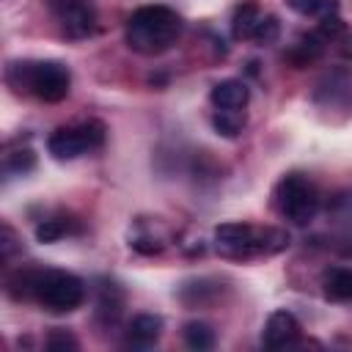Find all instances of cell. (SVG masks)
Returning <instances> with one entry per match:
<instances>
[{
	"label": "cell",
	"instance_id": "obj_1",
	"mask_svg": "<svg viewBox=\"0 0 352 352\" xmlns=\"http://www.w3.org/2000/svg\"><path fill=\"white\" fill-rule=\"evenodd\" d=\"M6 292L14 300H36L50 314H69L82 305L85 283L66 270L22 267L6 280Z\"/></svg>",
	"mask_w": 352,
	"mask_h": 352
},
{
	"label": "cell",
	"instance_id": "obj_2",
	"mask_svg": "<svg viewBox=\"0 0 352 352\" xmlns=\"http://www.w3.org/2000/svg\"><path fill=\"white\" fill-rule=\"evenodd\" d=\"M182 33V16L170 6H140L129 14L124 38L126 47L138 55H162L168 52Z\"/></svg>",
	"mask_w": 352,
	"mask_h": 352
},
{
	"label": "cell",
	"instance_id": "obj_3",
	"mask_svg": "<svg viewBox=\"0 0 352 352\" xmlns=\"http://www.w3.org/2000/svg\"><path fill=\"white\" fill-rule=\"evenodd\" d=\"M6 82L16 94H30L38 102H60L69 96L72 74L60 60H11L6 66Z\"/></svg>",
	"mask_w": 352,
	"mask_h": 352
},
{
	"label": "cell",
	"instance_id": "obj_4",
	"mask_svg": "<svg viewBox=\"0 0 352 352\" xmlns=\"http://www.w3.org/2000/svg\"><path fill=\"white\" fill-rule=\"evenodd\" d=\"M289 245V236L280 228H258L250 223H220L214 228V248L228 258L272 256Z\"/></svg>",
	"mask_w": 352,
	"mask_h": 352
},
{
	"label": "cell",
	"instance_id": "obj_5",
	"mask_svg": "<svg viewBox=\"0 0 352 352\" xmlns=\"http://www.w3.org/2000/svg\"><path fill=\"white\" fill-rule=\"evenodd\" d=\"M272 206L283 220L308 226L319 214V190L305 173H286L272 190Z\"/></svg>",
	"mask_w": 352,
	"mask_h": 352
},
{
	"label": "cell",
	"instance_id": "obj_6",
	"mask_svg": "<svg viewBox=\"0 0 352 352\" xmlns=\"http://www.w3.org/2000/svg\"><path fill=\"white\" fill-rule=\"evenodd\" d=\"M104 124L96 118L80 121V124H69V126H58L50 138H47V151L66 162V160H77L85 151H94L104 143Z\"/></svg>",
	"mask_w": 352,
	"mask_h": 352
},
{
	"label": "cell",
	"instance_id": "obj_7",
	"mask_svg": "<svg viewBox=\"0 0 352 352\" xmlns=\"http://www.w3.org/2000/svg\"><path fill=\"white\" fill-rule=\"evenodd\" d=\"M50 14L69 38H85L96 28V8L91 0H47Z\"/></svg>",
	"mask_w": 352,
	"mask_h": 352
},
{
	"label": "cell",
	"instance_id": "obj_8",
	"mask_svg": "<svg viewBox=\"0 0 352 352\" xmlns=\"http://www.w3.org/2000/svg\"><path fill=\"white\" fill-rule=\"evenodd\" d=\"M314 104L319 110H344L352 113V72L338 66L322 74L314 88Z\"/></svg>",
	"mask_w": 352,
	"mask_h": 352
},
{
	"label": "cell",
	"instance_id": "obj_9",
	"mask_svg": "<svg viewBox=\"0 0 352 352\" xmlns=\"http://www.w3.org/2000/svg\"><path fill=\"white\" fill-rule=\"evenodd\" d=\"M300 333H302V327L292 311H272L264 322L261 344L267 349H286L300 341Z\"/></svg>",
	"mask_w": 352,
	"mask_h": 352
},
{
	"label": "cell",
	"instance_id": "obj_10",
	"mask_svg": "<svg viewBox=\"0 0 352 352\" xmlns=\"http://www.w3.org/2000/svg\"><path fill=\"white\" fill-rule=\"evenodd\" d=\"M264 16H267V11H261V6L256 0H242L231 16V36L236 41H256V33H258Z\"/></svg>",
	"mask_w": 352,
	"mask_h": 352
},
{
	"label": "cell",
	"instance_id": "obj_11",
	"mask_svg": "<svg viewBox=\"0 0 352 352\" xmlns=\"http://www.w3.org/2000/svg\"><path fill=\"white\" fill-rule=\"evenodd\" d=\"M214 110H245L250 102V91L242 80H220L209 94Z\"/></svg>",
	"mask_w": 352,
	"mask_h": 352
},
{
	"label": "cell",
	"instance_id": "obj_12",
	"mask_svg": "<svg viewBox=\"0 0 352 352\" xmlns=\"http://www.w3.org/2000/svg\"><path fill=\"white\" fill-rule=\"evenodd\" d=\"M160 336H162V316H154V314H138L126 327V344L138 349L157 344Z\"/></svg>",
	"mask_w": 352,
	"mask_h": 352
},
{
	"label": "cell",
	"instance_id": "obj_13",
	"mask_svg": "<svg viewBox=\"0 0 352 352\" xmlns=\"http://www.w3.org/2000/svg\"><path fill=\"white\" fill-rule=\"evenodd\" d=\"M322 294L330 302L352 300V267H327L322 272Z\"/></svg>",
	"mask_w": 352,
	"mask_h": 352
},
{
	"label": "cell",
	"instance_id": "obj_14",
	"mask_svg": "<svg viewBox=\"0 0 352 352\" xmlns=\"http://www.w3.org/2000/svg\"><path fill=\"white\" fill-rule=\"evenodd\" d=\"M324 36L316 30V33H305V36H300L292 47H289V60L292 63H297V66H305V63H311V60H316L322 52H324Z\"/></svg>",
	"mask_w": 352,
	"mask_h": 352
},
{
	"label": "cell",
	"instance_id": "obj_15",
	"mask_svg": "<svg viewBox=\"0 0 352 352\" xmlns=\"http://www.w3.org/2000/svg\"><path fill=\"white\" fill-rule=\"evenodd\" d=\"M182 336H184V344L190 349H195V352H204V349L214 346V330L206 322H187Z\"/></svg>",
	"mask_w": 352,
	"mask_h": 352
},
{
	"label": "cell",
	"instance_id": "obj_16",
	"mask_svg": "<svg viewBox=\"0 0 352 352\" xmlns=\"http://www.w3.org/2000/svg\"><path fill=\"white\" fill-rule=\"evenodd\" d=\"M286 6L302 16H314V19H324L338 14V0H286Z\"/></svg>",
	"mask_w": 352,
	"mask_h": 352
},
{
	"label": "cell",
	"instance_id": "obj_17",
	"mask_svg": "<svg viewBox=\"0 0 352 352\" xmlns=\"http://www.w3.org/2000/svg\"><path fill=\"white\" fill-rule=\"evenodd\" d=\"M72 231H74L72 220H66V217H50V220H44V223L36 226V239L50 245V242L63 239V236L72 234Z\"/></svg>",
	"mask_w": 352,
	"mask_h": 352
},
{
	"label": "cell",
	"instance_id": "obj_18",
	"mask_svg": "<svg viewBox=\"0 0 352 352\" xmlns=\"http://www.w3.org/2000/svg\"><path fill=\"white\" fill-rule=\"evenodd\" d=\"M214 129L226 138H234L242 132L245 126V110H214V118H212Z\"/></svg>",
	"mask_w": 352,
	"mask_h": 352
},
{
	"label": "cell",
	"instance_id": "obj_19",
	"mask_svg": "<svg viewBox=\"0 0 352 352\" xmlns=\"http://www.w3.org/2000/svg\"><path fill=\"white\" fill-rule=\"evenodd\" d=\"M3 165H6V173H28L36 165V157L30 148H19V151H8Z\"/></svg>",
	"mask_w": 352,
	"mask_h": 352
},
{
	"label": "cell",
	"instance_id": "obj_20",
	"mask_svg": "<svg viewBox=\"0 0 352 352\" xmlns=\"http://www.w3.org/2000/svg\"><path fill=\"white\" fill-rule=\"evenodd\" d=\"M44 346H47V349H63V352H66V349H77V346H80V341H77V338H74L69 330L55 327V330L47 336Z\"/></svg>",
	"mask_w": 352,
	"mask_h": 352
},
{
	"label": "cell",
	"instance_id": "obj_21",
	"mask_svg": "<svg viewBox=\"0 0 352 352\" xmlns=\"http://www.w3.org/2000/svg\"><path fill=\"white\" fill-rule=\"evenodd\" d=\"M14 242H16V236H14L11 226H3V242H0V248H3V258H11V253H14Z\"/></svg>",
	"mask_w": 352,
	"mask_h": 352
}]
</instances>
